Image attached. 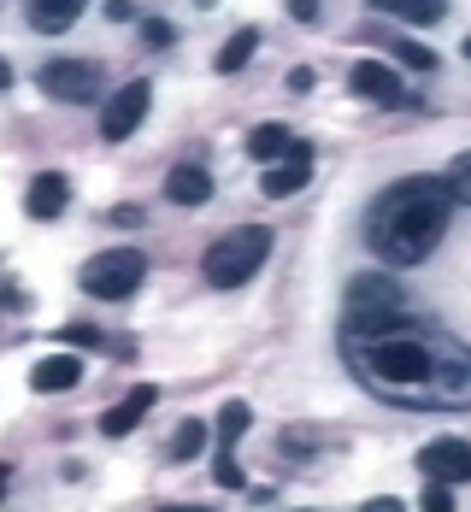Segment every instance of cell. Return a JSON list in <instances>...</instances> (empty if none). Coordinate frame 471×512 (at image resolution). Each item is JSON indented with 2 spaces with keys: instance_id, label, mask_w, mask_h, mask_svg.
Wrapping results in <instances>:
<instances>
[{
  "instance_id": "obj_4",
  "label": "cell",
  "mask_w": 471,
  "mask_h": 512,
  "mask_svg": "<svg viewBox=\"0 0 471 512\" xmlns=\"http://www.w3.org/2000/svg\"><path fill=\"white\" fill-rule=\"evenodd\" d=\"M142 277H148V259L142 248H106L83 265V289L95 295V301H130L136 289H142Z\"/></svg>"
},
{
  "instance_id": "obj_21",
  "label": "cell",
  "mask_w": 471,
  "mask_h": 512,
  "mask_svg": "<svg viewBox=\"0 0 471 512\" xmlns=\"http://www.w3.org/2000/svg\"><path fill=\"white\" fill-rule=\"evenodd\" d=\"M442 183H448V195H454V201L471 206V148H466V154H454V165H448V177H442Z\"/></svg>"
},
{
  "instance_id": "obj_24",
  "label": "cell",
  "mask_w": 471,
  "mask_h": 512,
  "mask_svg": "<svg viewBox=\"0 0 471 512\" xmlns=\"http://www.w3.org/2000/svg\"><path fill=\"white\" fill-rule=\"evenodd\" d=\"M142 36H148V48H171V42H177V30H171L165 18H142Z\"/></svg>"
},
{
  "instance_id": "obj_17",
  "label": "cell",
  "mask_w": 471,
  "mask_h": 512,
  "mask_svg": "<svg viewBox=\"0 0 471 512\" xmlns=\"http://www.w3.org/2000/svg\"><path fill=\"white\" fill-rule=\"evenodd\" d=\"M248 424H254L248 401H224V407H218V448H236V442L248 436Z\"/></svg>"
},
{
  "instance_id": "obj_28",
  "label": "cell",
  "mask_w": 471,
  "mask_h": 512,
  "mask_svg": "<svg viewBox=\"0 0 471 512\" xmlns=\"http://www.w3.org/2000/svg\"><path fill=\"white\" fill-rule=\"evenodd\" d=\"M6 83H12V65H6V59H0V89H6Z\"/></svg>"
},
{
  "instance_id": "obj_7",
  "label": "cell",
  "mask_w": 471,
  "mask_h": 512,
  "mask_svg": "<svg viewBox=\"0 0 471 512\" xmlns=\"http://www.w3.org/2000/svg\"><path fill=\"white\" fill-rule=\"evenodd\" d=\"M419 471H424V483H442V489L471 483V442H460V436H436V442H424L419 448Z\"/></svg>"
},
{
  "instance_id": "obj_3",
  "label": "cell",
  "mask_w": 471,
  "mask_h": 512,
  "mask_svg": "<svg viewBox=\"0 0 471 512\" xmlns=\"http://www.w3.org/2000/svg\"><path fill=\"white\" fill-rule=\"evenodd\" d=\"M271 254V230L265 224H242V230H230V236H218L201 259V277H207L212 289H242L254 271L265 265Z\"/></svg>"
},
{
  "instance_id": "obj_32",
  "label": "cell",
  "mask_w": 471,
  "mask_h": 512,
  "mask_svg": "<svg viewBox=\"0 0 471 512\" xmlns=\"http://www.w3.org/2000/svg\"><path fill=\"white\" fill-rule=\"evenodd\" d=\"M466 59H471V36H466Z\"/></svg>"
},
{
  "instance_id": "obj_31",
  "label": "cell",
  "mask_w": 471,
  "mask_h": 512,
  "mask_svg": "<svg viewBox=\"0 0 471 512\" xmlns=\"http://www.w3.org/2000/svg\"><path fill=\"white\" fill-rule=\"evenodd\" d=\"M183 512H207V507H183Z\"/></svg>"
},
{
  "instance_id": "obj_29",
  "label": "cell",
  "mask_w": 471,
  "mask_h": 512,
  "mask_svg": "<svg viewBox=\"0 0 471 512\" xmlns=\"http://www.w3.org/2000/svg\"><path fill=\"white\" fill-rule=\"evenodd\" d=\"M6 483H12V471H6V465H0V495H6Z\"/></svg>"
},
{
  "instance_id": "obj_19",
  "label": "cell",
  "mask_w": 471,
  "mask_h": 512,
  "mask_svg": "<svg viewBox=\"0 0 471 512\" xmlns=\"http://www.w3.org/2000/svg\"><path fill=\"white\" fill-rule=\"evenodd\" d=\"M207 424H201V418H189V424H183V430H177V436H171V460H195V454H201V448H207Z\"/></svg>"
},
{
  "instance_id": "obj_14",
  "label": "cell",
  "mask_w": 471,
  "mask_h": 512,
  "mask_svg": "<svg viewBox=\"0 0 471 512\" xmlns=\"http://www.w3.org/2000/svg\"><path fill=\"white\" fill-rule=\"evenodd\" d=\"M289 148H295V130H289V124H260V130L248 136V154H254V159H265V165L289 159Z\"/></svg>"
},
{
  "instance_id": "obj_22",
  "label": "cell",
  "mask_w": 471,
  "mask_h": 512,
  "mask_svg": "<svg viewBox=\"0 0 471 512\" xmlns=\"http://www.w3.org/2000/svg\"><path fill=\"white\" fill-rule=\"evenodd\" d=\"M212 483H218V489H242V465H236V448H218V460H212Z\"/></svg>"
},
{
  "instance_id": "obj_30",
  "label": "cell",
  "mask_w": 471,
  "mask_h": 512,
  "mask_svg": "<svg viewBox=\"0 0 471 512\" xmlns=\"http://www.w3.org/2000/svg\"><path fill=\"white\" fill-rule=\"evenodd\" d=\"M159 512H183V507H159Z\"/></svg>"
},
{
  "instance_id": "obj_15",
  "label": "cell",
  "mask_w": 471,
  "mask_h": 512,
  "mask_svg": "<svg viewBox=\"0 0 471 512\" xmlns=\"http://www.w3.org/2000/svg\"><path fill=\"white\" fill-rule=\"evenodd\" d=\"M24 18H30V30H42V36H59V30H71V24L83 18V6H71V0H53V6H30Z\"/></svg>"
},
{
  "instance_id": "obj_18",
  "label": "cell",
  "mask_w": 471,
  "mask_h": 512,
  "mask_svg": "<svg viewBox=\"0 0 471 512\" xmlns=\"http://www.w3.org/2000/svg\"><path fill=\"white\" fill-rule=\"evenodd\" d=\"M377 12H389V18H401V24H424V30H430V24H442V12H448V6H436V0H383V6H377Z\"/></svg>"
},
{
  "instance_id": "obj_13",
  "label": "cell",
  "mask_w": 471,
  "mask_h": 512,
  "mask_svg": "<svg viewBox=\"0 0 471 512\" xmlns=\"http://www.w3.org/2000/svg\"><path fill=\"white\" fill-rule=\"evenodd\" d=\"M165 195L177 206H207L212 201V177L201 165H171V177H165Z\"/></svg>"
},
{
  "instance_id": "obj_27",
  "label": "cell",
  "mask_w": 471,
  "mask_h": 512,
  "mask_svg": "<svg viewBox=\"0 0 471 512\" xmlns=\"http://www.w3.org/2000/svg\"><path fill=\"white\" fill-rule=\"evenodd\" d=\"M366 512H407V507H401V501H395V495H377V501H371Z\"/></svg>"
},
{
  "instance_id": "obj_8",
  "label": "cell",
  "mask_w": 471,
  "mask_h": 512,
  "mask_svg": "<svg viewBox=\"0 0 471 512\" xmlns=\"http://www.w3.org/2000/svg\"><path fill=\"white\" fill-rule=\"evenodd\" d=\"M313 183V148L295 136V148H289V159H277V165H265L260 177V195L265 201H289V195H301Z\"/></svg>"
},
{
  "instance_id": "obj_23",
  "label": "cell",
  "mask_w": 471,
  "mask_h": 512,
  "mask_svg": "<svg viewBox=\"0 0 471 512\" xmlns=\"http://www.w3.org/2000/svg\"><path fill=\"white\" fill-rule=\"evenodd\" d=\"M59 336H65L71 348H101V342H106L95 324H59Z\"/></svg>"
},
{
  "instance_id": "obj_2",
  "label": "cell",
  "mask_w": 471,
  "mask_h": 512,
  "mask_svg": "<svg viewBox=\"0 0 471 512\" xmlns=\"http://www.w3.org/2000/svg\"><path fill=\"white\" fill-rule=\"evenodd\" d=\"M448 212H454V195H448L442 177H401V183H389L366 218L371 254L383 265H395V271L419 265L424 254H436V242L448 230Z\"/></svg>"
},
{
  "instance_id": "obj_10",
  "label": "cell",
  "mask_w": 471,
  "mask_h": 512,
  "mask_svg": "<svg viewBox=\"0 0 471 512\" xmlns=\"http://www.w3.org/2000/svg\"><path fill=\"white\" fill-rule=\"evenodd\" d=\"M71 206V183L59 177V171H42V177H30V189H24V212L36 218V224H48Z\"/></svg>"
},
{
  "instance_id": "obj_12",
  "label": "cell",
  "mask_w": 471,
  "mask_h": 512,
  "mask_svg": "<svg viewBox=\"0 0 471 512\" xmlns=\"http://www.w3.org/2000/svg\"><path fill=\"white\" fill-rule=\"evenodd\" d=\"M77 383H83V359L77 354H48L30 371V389H36V395H65V389H77Z\"/></svg>"
},
{
  "instance_id": "obj_26",
  "label": "cell",
  "mask_w": 471,
  "mask_h": 512,
  "mask_svg": "<svg viewBox=\"0 0 471 512\" xmlns=\"http://www.w3.org/2000/svg\"><path fill=\"white\" fill-rule=\"evenodd\" d=\"M313 83H318V77H313V65H295V71H289V89H295V95H307Z\"/></svg>"
},
{
  "instance_id": "obj_25",
  "label": "cell",
  "mask_w": 471,
  "mask_h": 512,
  "mask_svg": "<svg viewBox=\"0 0 471 512\" xmlns=\"http://www.w3.org/2000/svg\"><path fill=\"white\" fill-rule=\"evenodd\" d=\"M424 512H454V495L442 483H424Z\"/></svg>"
},
{
  "instance_id": "obj_5",
  "label": "cell",
  "mask_w": 471,
  "mask_h": 512,
  "mask_svg": "<svg viewBox=\"0 0 471 512\" xmlns=\"http://www.w3.org/2000/svg\"><path fill=\"white\" fill-rule=\"evenodd\" d=\"M36 83L48 89L53 101L83 106V101H95V89H101V65H95V59H48V65L36 71Z\"/></svg>"
},
{
  "instance_id": "obj_9",
  "label": "cell",
  "mask_w": 471,
  "mask_h": 512,
  "mask_svg": "<svg viewBox=\"0 0 471 512\" xmlns=\"http://www.w3.org/2000/svg\"><path fill=\"white\" fill-rule=\"evenodd\" d=\"M348 83H354V95H360V101H377V106H413V95L401 89V77H395L383 59H360V65L348 71Z\"/></svg>"
},
{
  "instance_id": "obj_1",
  "label": "cell",
  "mask_w": 471,
  "mask_h": 512,
  "mask_svg": "<svg viewBox=\"0 0 471 512\" xmlns=\"http://www.w3.org/2000/svg\"><path fill=\"white\" fill-rule=\"evenodd\" d=\"M342 359H348L354 383L389 407H471V348L424 318H407L401 330H383V336H342Z\"/></svg>"
},
{
  "instance_id": "obj_11",
  "label": "cell",
  "mask_w": 471,
  "mask_h": 512,
  "mask_svg": "<svg viewBox=\"0 0 471 512\" xmlns=\"http://www.w3.org/2000/svg\"><path fill=\"white\" fill-rule=\"evenodd\" d=\"M154 401H159L154 383H136V389H130L124 401H112V407H106L101 430H106V436H130V430H136V424H142V418L154 412Z\"/></svg>"
},
{
  "instance_id": "obj_20",
  "label": "cell",
  "mask_w": 471,
  "mask_h": 512,
  "mask_svg": "<svg viewBox=\"0 0 471 512\" xmlns=\"http://www.w3.org/2000/svg\"><path fill=\"white\" fill-rule=\"evenodd\" d=\"M383 42H389V53H395L407 71H436V53L424 48V42H401V36H383Z\"/></svg>"
},
{
  "instance_id": "obj_6",
  "label": "cell",
  "mask_w": 471,
  "mask_h": 512,
  "mask_svg": "<svg viewBox=\"0 0 471 512\" xmlns=\"http://www.w3.org/2000/svg\"><path fill=\"white\" fill-rule=\"evenodd\" d=\"M148 106H154V83H124L112 101L101 106V136L106 142H124V136H136V124L148 118Z\"/></svg>"
},
{
  "instance_id": "obj_16",
  "label": "cell",
  "mask_w": 471,
  "mask_h": 512,
  "mask_svg": "<svg viewBox=\"0 0 471 512\" xmlns=\"http://www.w3.org/2000/svg\"><path fill=\"white\" fill-rule=\"evenodd\" d=\"M254 48H260V30H236L224 48H218V59H212V71L218 77H230V71H242L248 59H254Z\"/></svg>"
}]
</instances>
